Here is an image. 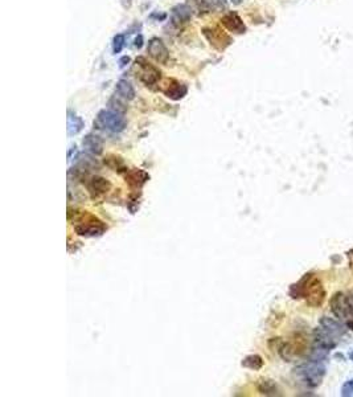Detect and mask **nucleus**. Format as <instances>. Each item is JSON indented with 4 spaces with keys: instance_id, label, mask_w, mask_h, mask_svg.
<instances>
[{
    "instance_id": "7ed1b4c3",
    "label": "nucleus",
    "mask_w": 353,
    "mask_h": 397,
    "mask_svg": "<svg viewBox=\"0 0 353 397\" xmlns=\"http://www.w3.org/2000/svg\"><path fill=\"white\" fill-rule=\"evenodd\" d=\"M94 127L98 130H106L110 133H121L126 129V119L122 113L111 109L101 110L94 121Z\"/></svg>"
},
{
    "instance_id": "9b49d317",
    "label": "nucleus",
    "mask_w": 353,
    "mask_h": 397,
    "mask_svg": "<svg viewBox=\"0 0 353 397\" xmlns=\"http://www.w3.org/2000/svg\"><path fill=\"white\" fill-rule=\"evenodd\" d=\"M319 323H320V327H322L323 330L328 332L334 338H340V336L346 334V326H343L342 323L335 320V319L328 318V317H323Z\"/></svg>"
},
{
    "instance_id": "dca6fc26",
    "label": "nucleus",
    "mask_w": 353,
    "mask_h": 397,
    "mask_svg": "<svg viewBox=\"0 0 353 397\" xmlns=\"http://www.w3.org/2000/svg\"><path fill=\"white\" fill-rule=\"evenodd\" d=\"M83 121L81 117L75 115L71 110H68V135L73 137L77 135L78 133H81L83 129Z\"/></svg>"
},
{
    "instance_id": "2eb2a0df",
    "label": "nucleus",
    "mask_w": 353,
    "mask_h": 397,
    "mask_svg": "<svg viewBox=\"0 0 353 397\" xmlns=\"http://www.w3.org/2000/svg\"><path fill=\"white\" fill-rule=\"evenodd\" d=\"M82 145L89 153L94 154V155H99L103 150L102 139L97 137V135H94V134H87L85 139L82 141Z\"/></svg>"
},
{
    "instance_id": "ddd939ff",
    "label": "nucleus",
    "mask_w": 353,
    "mask_h": 397,
    "mask_svg": "<svg viewBox=\"0 0 353 397\" xmlns=\"http://www.w3.org/2000/svg\"><path fill=\"white\" fill-rule=\"evenodd\" d=\"M87 188L90 191V193L93 196H101V195H105L106 192H109L111 188V183L105 177L101 176H94L91 177L89 184H87Z\"/></svg>"
},
{
    "instance_id": "b1692460",
    "label": "nucleus",
    "mask_w": 353,
    "mask_h": 397,
    "mask_svg": "<svg viewBox=\"0 0 353 397\" xmlns=\"http://www.w3.org/2000/svg\"><path fill=\"white\" fill-rule=\"evenodd\" d=\"M121 4L125 9H130L133 7V0H121Z\"/></svg>"
},
{
    "instance_id": "9d476101",
    "label": "nucleus",
    "mask_w": 353,
    "mask_h": 397,
    "mask_svg": "<svg viewBox=\"0 0 353 397\" xmlns=\"http://www.w3.org/2000/svg\"><path fill=\"white\" fill-rule=\"evenodd\" d=\"M192 17V8L187 5V4H179L176 7L172 8L171 12V24L172 25H180Z\"/></svg>"
},
{
    "instance_id": "f03ea898",
    "label": "nucleus",
    "mask_w": 353,
    "mask_h": 397,
    "mask_svg": "<svg viewBox=\"0 0 353 397\" xmlns=\"http://www.w3.org/2000/svg\"><path fill=\"white\" fill-rule=\"evenodd\" d=\"M298 376L304 384L310 388H316L322 384L323 379L326 376V367L323 366L319 360L311 359L308 363H304L296 368Z\"/></svg>"
},
{
    "instance_id": "393cba45",
    "label": "nucleus",
    "mask_w": 353,
    "mask_h": 397,
    "mask_svg": "<svg viewBox=\"0 0 353 397\" xmlns=\"http://www.w3.org/2000/svg\"><path fill=\"white\" fill-rule=\"evenodd\" d=\"M233 4H235V5H238V4L242 3V0H230Z\"/></svg>"
},
{
    "instance_id": "39448f33",
    "label": "nucleus",
    "mask_w": 353,
    "mask_h": 397,
    "mask_svg": "<svg viewBox=\"0 0 353 397\" xmlns=\"http://www.w3.org/2000/svg\"><path fill=\"white\" fill-rule=\"evenodd\" d=\"M137 77L139 79L141 83H144L145 86H153L159 83L161 79V72L159 68H156L152 64H149L144 57H139L137 59Z\"/></svg>"
},
{
    "instance_id": "f257e3e1",
    "label": "nucleus",
    "mask_w": 353,
    "mask_h": 397,
    "mask_svg": "<svg viewBox=\"0 0 353 397\" xmlns=\"http://www.w3.org/2000/svg\"><path fill=\"white\" fill-rule=\"evenodd\" d=\"M290 295L294 299L306 298V302L311 307H320L326 299V290L322 281L315 277V274L308 273L303 277L298 283L292 285L290 289Z\"/></svg>"
},
{
    "instance_id": "f3484780",
    "label": "nucleus",
    "mask_w": 353,
    "mask_h": 397,
    "mask_svg": "<svg viewBox=\"0 0 353 397\" xmlns=\"http://www.w3.org/2000/svg\"><path fill=\"white\" fill-rule=\"evenodd\" d=\"M257 388H258L259 394L266 395V396L278 395V387L275 386V383L271 382V380H259Z\"/></svg>"
},
{
    "instance_id": "412c9836",
    "label": "nucleus",
    "mask_w": 353,
    "mask_h": 397,
    "mask_svg": "<svg viewBox=\"0 0 353 397\" xmlns=\"http://www.w3.org/2000/svg\"><path fill=\"white\" fill-rule=\"evenodd\" d=\"M342 396L344 397L353 396V379H351V380L344 383V386H343L342 388Z\"/></svg>"
},
{
    "instance_id": "6ab92c4d",
    "label": "nucleus",
    "mask_w": 353,
    "mask_h": 397,
    "mask_svg": "<svg viewBox=\"0 0 353 397\" xmlns=\"http://www.w3.org/2000/svg\"><path fill=\"white\" fill-rule=\"evenodd\" d=\"M105 164H106L109 168L113 169V171H117V172H122V171H125L126 172V171H127L125 163L122 160V158L115 157V155H109V157L105 159Z\"/></svg>"
},
{
    "instance_id": "4468645a",
    "label": "nucleus",
    "mask_w": 353,
    "mask_h": 397,
    "mask_svg": "<svg viewBox=\"0 0 353 397\" xmlns=\"http://www.w3.org/2000/svg\"><path fill=\"white\" fill-rule=\"evenodd\" d=\"M115 93L125 101H133L135 98V89L127 79H119L115 86Z\"/></svg>"
},
{
    "instance_id": "5701e85b",
    "label": "nucleus",
    "mask_w": 353,
    "mask_h": 397,
    "mask_svg": "<svg viewBox=\"0 0 353 397\" xmlns=\"http://www.w3.org/2000/svg\"><path fill=\"white\" fill-rule=\"evenodd\" d=\"M129 63H130V57L129 56H123V57H122L121 60H119V68H125L126 65H129Z\"/></svg>"
},
{
    "instance_id": "f8f14e48",
    "label": "nucleus",
    "mask_w": 353,
    "mask_h": 397,
    "mask_svg": "<svg viewBox=\"0 0 353 397\" xmlns=\"http://www.w3.org/2000/svg\"><path fill=\"white\" fill-rule=\"evenodd\" d=\"M126 183L130 185V187H133V188H141V185L145 184L147 183V180L149 179L148 173L144 172V171H141V169H127L126 171Z\"/></svg>"
},
{
    "instance_id": "1a4fd4ad",
    "label": "nucleus",
    "mask_w": 353,
    "mask_h": 397,
    "mask_svg": "<svg viewBox=\"0 0 353 397\" xmlns=\"http://www.w3.org/2000/svg\"><path fill=\"white\" fill-rule=\"evenodd\" d=\"M221 25L228 29L232 33H237V35H242L246 32V24L243 23V20L241 19V16L237 12H228L226 15H224L221 17Z\"/></svg>"
},
{
    "instance_id": "aec40b11",
    "label": "nucleus",
    "mask_w": 353,
    "mask_h": 397,
    "mask_svg": "<svg viewBox=\"0 0 353 397\" xmlns=\"http://www.w3.org/2000/svg\"><path fill=\"white\" fill-rule=\"evenodd\" d=\"M125 45H126L125 35H122V33H118V35H115L114 39H113V53H114V55L121 53V52L123 51Z\"/></svg>"
},
{
    "instance_id": "423d86ee",
    "label": "nucleus",
    "mask_w": 353,
    "mask_h": 397,
    "mask_svg": "<svg viewBox=\"0 0 353 397\" xmlns=\"http://www.w3.org/2000/svg\"><path fill=\"white\" fill-rule=\"evenodd\" d=\"M203 35L209 43V45L216 51L222 52L232 45L233 39L218 27H205L201 29Z\"/></svg>"
},
{
    "instance_id": "0eeeda50",
    "label": "nucleus",
    "mask_w": 353,
    "mask_h": 397,
    "mask_svg": "<svg viewBox=\"0 0 353 397\" xmlns=\"http://www.w3.org/2000/svg\"><path fill=\"white\" fill-rule=\"evenodd\" d=\"M160 91L167 97V98L172 99V101H179V99L184 98L187 93H188V87L179 79H165L160 83Z\"/></svg>"
},
{
    "instance_id": "20e7f679",
    "label": "nucleus",
    "mask_w": 353,
    "mask_h": 397,
    "mask_svg": "<svg viewBox=\"0 0 353 397\" xmlns=\"http://www.w3.org/2000/svg\"><path fill=\"white\" fill-rule=\"evenodd\" d=\"M330 306L332 314L340 320H352L353 319V297L339 291L331 298Z\"/></svg>"
},
{
    "instance_id": "a878e982",
    "label": "nucleus",
    "mask_w": 353,
    "mask_h": 397,
    "mask_svg": "<svg viewBox=\"0 0 353 397\" xmlns=\"http://www.w3.org/2000/svg\"><path fill=\"white\" fill-rule=\"evenodd\" d=\"M350 358H351V360H352V362H353V351L350 354Z\"/></svg>"
},
{
    "instance_id": "6e6552de",
    "label": "nucleus",
    "mask_w": 353,
    "mask_h": 397,
    "mask_svg": "<svg viewBox=\"0 0 353 397\" xmlns=\"http://www.w3.org/2000/svg\"><path fill=\"white\" fill-rule=\"evenodd\" d=\"M147 53L152 60L159 64H167L169 60V52L164 41L159 37H152L147 44Z\"/></svg>"
},
{
    "instance_id": "4be33fe9",
    "label": "nucleus",
    "mask_w": 353,
    "mask_h": 397,
    "mask_svg": "<svg viewBox=\"0 0 353 397\" xmlns=\"http://www.w3.org/2000/svg\"><path fill=\"white\" fill-rule=\"evenodd\" d=\"M134 47L138 48V49H141V48L143 47V36L141 35L138 36L137 39H135V41H134Z\"/></svg>"
},
{
    "instance_id": "a211bd4d",
    "label": "nucleus",
    "mask_w": 353,
    "mask_h": 397,
    "mask_svg": "<svg viewBox=\"0 0 353 397\" xmlns=\"http://www.w3.org/2000/svg\"><path fill=\"white\" fill-rule=\"evenodd\" d=\"M242 367L249 370L258 371L263 367V359L259 355H249L242 360Z\"/></svg>"
}]
</instances>
